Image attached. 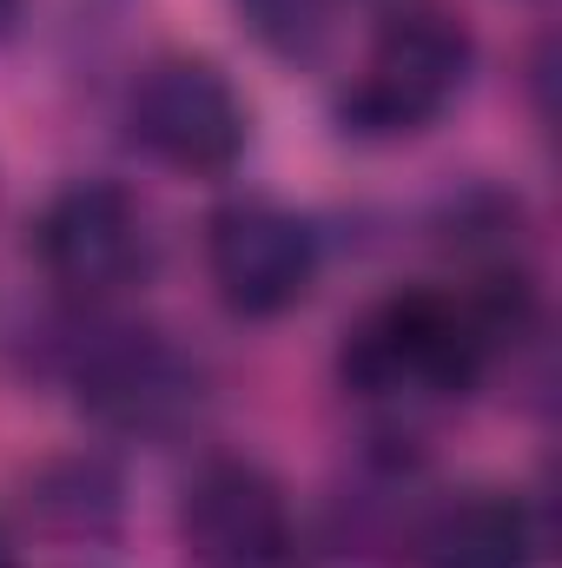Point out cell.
<instances>
[{"label":"cell","mask_w":562,"mask_h":568,"mask_svg":"<svg viewBox=\"0 0 562 568\" xmlns=\"http://www.w3.org/2000/svg\"><path fill=\"white\" fill-rule=\"evenodd\" d=\"M490 344H496V331H490L483 304L443 297V291H411V297H391L384 311H371L351 331L344 384L371 404H391V410L450 404V397L470 390Z\"/></svg>","instance_id":"obj_1"},{"label":"cell","mask_w":562,"mask_h":568,"mask_svg":"<svg viewBox=\"0 0 562 568\" xmlns=\"http://www.w3.org/2000/svg\"><path fill=\"white\" fill-rule=\"evenodd\" d=\"M470 60H476V47H470V33H463L450 13H436V7L398 13V20L378 33L364 73L344 87V126L364 133V140L423 133V126L463 93Z\"/></svg>","instance_id":"obj_2"},{"label":"cell","mask_w":562,"mask_h":568,"mask_svg":"<svg viewBox=\"0 0 562 568\" xmlns=\"http://www.w3.org/2000/svg\"><path fill=\"white\" fill-rule=\"evenodd\" d=\"M133 140L172 172H225L245 152V100L205 60H159L133 87Z\"/></svg>","instance_id":"obj_3"},{"label":"cell","mask_w":562,"mask_h":568,"mask_svg":"<svg viewBox=\"0 0 562 568\" xmlns=\"http://www.w3.org/2000/svg\"><path fill=\"white\" fill-rule=\"evenodd\" d=\"M205 272L239 317H279L318 278V239L272 199H239L205 225Z\"/></svg>","instance_id":"obj_4"},{"label":"cell","mask_w":562,"mask_h":568,"mask_svg":"<svg viewBox=\"0 0 562 568\" xmlns=\"http://www.w3.org/2000/svg\"><path fill=\"white\" fill-rule=\"evenodd\" d=\"M33 245H40L47 278L60 284V291H73V297H113V291H127V284L145 272L140 205H133L120 185H107V179L67 185V192L47 205Z\"/></svg>","instance_id":"obj_5"},{"label":"cell","mask_w":562,"mask_h":568,"mask_svg":"<svg viewBox=\"0 0 562 568\" xmlns=\"http://www.w3.org/2000/svg\"><path fill=\"white\" fill-rule=\"evenodd\" d=\"M179 536L199 568H284L291 509L259 463H205L185 483Z\"/></svg>","instance_id":"obj_6"},{"label":"cell","mask_w":562,"mask_h":568,"mask_svg":"<svg viewBox=\"0 0 562 568\" xmlns=\"http://www.w3.org/2000/svg\"><path fill=\"white\" fill-rule=\"evenodd\" d=\"M80 397L120 429H172L179 417H192L199 404V377L192 364L152 337V331H113L107 344L87 351L80 364Z\"/></svg>","instance_id":"obj_7"},{"label":"cell","mask_w":562,"mask_h":568,"mask_svg":"<svg viewBox=\"0 0 562 568\" xmlns=\"http://www.w3.org/2000/svg\"><path fill=\"white\" fill-rule=\"evenodd\" d=\"M536 516L523 496L476 489L423 529V568H536Z\"/></svg>","instance_id":"obj_8"},{"label":"cell","mask_w":562,"mask_h":568,"mask_svg":"<svg viewBox=\"0 0 562 568\" xmlns=\"http://www.w3.org/2000/svg\"><path fill=\"white\" fill-rule=\"evenodd\" d=\"M27 509H33L47 529H60V536H100V529H113V516H120V483H113V469H100V463H53V469H40V483L27 489Z\"/></svg>","instance_id":"obj_9"},{"label":"cell","mask_w":562,"mask_h":568,"mask_svg":"<svg viewBox=\"0 0 562 568\" xmlns=\"http://www.w3.org/2000/svg\"><path fill=\"white\" fill-rule=\"evenodd\" d=\"M239 7L279 53H311L331 27V0H239Z\"/></svg>","instance_id":"obj_10"},{"label":"cell","mask_w":562,"mask_h":568,"mask_svg":"<svg viewBox=\"0 0 562 568\" xmlns=\"http://www.w3.org/2000/svg\"><path fill=\"white\" fill-rule=\"evenodd\" d=\"M13 13H20V0H0V33L13 27Z\"/></svg>","instance_id":"obj_11"},{"label":"cell","mask_w":562,"mask_h":568,"mask_svg":"<svg viewBox=\"0 0 562 568\" xmlns=\"http://www.w3.org/2000/svg\"><path fill=\"white\" fill-rule=\"evenodd\" d=\"M0 568H20V556H13V542L0 536Z\"/></svg>","instance_id":"obj_12"}]
</instances>
